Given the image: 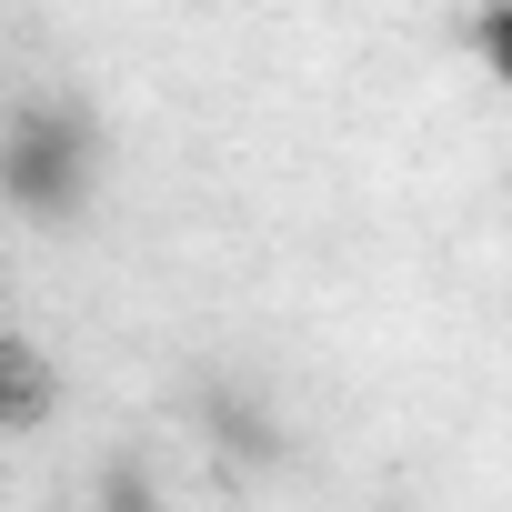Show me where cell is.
<instances>
[{
    "label": "cell",
    "instance_id": "2",
    "mask_svg": "<svg viewBox=\"0 0 512 512\" xmlns=\"http://www.w3.org/2000/svg\"><path fill=\"white\" fill-rule=\"evenodd\" d=\"M101 512H151V492H141V482H121V492H111Z\"/></svg>",
    "mask_w": 512,
    "mask_h": 512
},
{
    "label": "cell",
    "instance_id": "1",
    "mask_svg": "<svg viewBox=\"0 0 512 512\" xmlns=\"http://www.w3.org/2000/svg\"><path fill=\"white\" fill-rule=\"evenodd\" d=\"M0 191H11L31 221H61V211H81V191H91V141H81V121H61V111H31L11 141H0Z\"/></svg>",
    "mask_w": 512,
    "mask_h": 512
}]
</instances>
